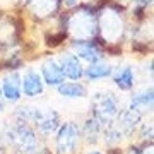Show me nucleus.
<instances>
[{"label":"nucleus","mask_w":154,"mask_h":154,"mask_svg":"<svg viewBox=\"0 0 154 154\" xmlns=\"http://www.w3.org/2000/svg\"><path fill=\"white\" fill-rule=\"evenodd\" d=\"M116 106H118V101L113 94H108V96L96 94V111H98L99 122H106V116L115 115Z\"/></svg>","instance_id":"nucleus-1"},{"label":"nucleus","mask_w":154,"mask_h":154,"mask_svg":"<svg viewBox=\"0 0 154 154\" xmlns=\"http://www.w3.org/2000/svg\"><path fill=\"white\" fill-rule=\"evenodd\" d=\"M77 144V128L72 123H65L58 134V149L60 152H70Z\"/></svg>","instance_id":"nucleus-2"},{"label":"nucleus","mask_w":154,"mask_h":154,"mask_svg":"<svg viewBox=\"0 0 154 154\" xmlns=\"http://www.w3.org/2000/svg\"><path fill=\"white\" fill-rule=\"evenodd\" d=\"M43 75H45V81L50 86H58L60 82H63L65 74H63L62 65L57 60H48L43 65Z\"/></svg>","instance_id":"nucleus-3"},{"label":"nucleus","mask_w":154,"mask_h":154,"mask_svg":"<svg viewBox=\"0 0 154 154\" xmlns=\"http://www.w3.org/2000/svg\"><path fill=\"white\" fill-rule=\"evenodd\" d=\"M22 89H24L26 96H38L43 91V82H41L39 75L34 70L26 72V75L22 79Z\"/></svg>","instance_id":"nucleus-4"},{"label":"nucleus","mask_w":154,"mask_h":154,"mask_svg":"<svg viewBox=\"0 0 154 154\" xmlns=\"http://www.w3.org/2000/svg\"><path fill=\"white\" fill-rule=\"evenodd\" d=\"M14 137H16V142L19 144V149H21L22 152H31L34 149V134L29 130L28 127H17L16 128V134H14Z\"/></svg>","instance_id":"nucleus-5"},{"label":"nucleus","mask_w":154,"mask_h":154,"mask_svg":"<svg viewBox=\"0 0 154 154\" xmlns=\"http://www.w3.org/2000/svg\"><path fill=\"white\" fill-rule=\"evenodd\" d=\"M62 69H63V74L70 79H79L82 75V67H81V62L75 55H67L62 58Z\"/></svg>","instance_id":"nucleus-6"},{"label":"nucleus","mask_w":154,"mask_h":154,"mask_svg":"<svg viewBox=\"0 0 154 154\" xmlns=\"http://www.w3.org/2000/svg\"><path fill=\"white\" fill-rule=\"evenodd\" d=\"M19 74H12L11 77H7L5 82H4V93H5V98L9 101H17L21 98V84H19Z\"/></svg>","instance_id":"nucleus-7"},{"label":"nucleus","mask_w":154,"mask_h":154,"mask_svg":"<svg viewBox=\"0 0 154 154\" xmlns=\"http://www.w3.org/2000/svg\"><path fill=\"white\" fill-rule=\"evenodd\" d=\"M75 46L79 48V57L81 58L91 62V63L99 62L101 55H99V50L94 43H75Z\"/></svg>","instance_id":"nucleus-8"},{"label":"nucleus","mask_w":154,"mask_h":154,"mask_svg":"<svg viewBox=\"0 0 154 154\" xmlns=\"http://www.w3.org/2000/svg\"><path fill=\"white\" fill-rule=\"evenodd\" d=\"M152 105V89L149 91H144V93L137 94L132 98V103H130V110L137 111V113H142L147 106Z\"/></svg>","instance_id":"nucleus-9"},{"label":"nucleus","mask_w":154,"mask_h":154,"mask_svg":"<svg viewBox=\"0 0 154 154\" xmlns=\"http://www.w3.org/2000/svg\"><path fill=\"white\" fill-rule=\"evenodd\" d=\"M58 93L67 98H84L88 91L81 84H60L58 86Z\"/></svg>","instance_id":"nucleus-10"},{"label":"nucleus","mask_w":154,"mask_h":154,"mask_svg":"<svg viewBox=\"0 0 154 154\" xmlns=\"http://www.w3.org/2000/svg\"><path fill=\"white\" fill-rule=\"evenodd\" d=\"M111 67L106 65V63H99V62H96V63H91V67H89L88 70H86V75L89 77V79H103V77H108L111 75Z\"/></svg>","instance_id":"nucleus-11"},{"label":"nucleus","mask_w":154,"mask_h":154,"mask_svg":"<svg viewBox=\"0 0 154 154\" xmlns=\"http://www.w3.org/2000/svg\"><path fill=\"white\" fill-rule=\"evenodd\" d=\"M115 82L120 89H130L134 86V72L130 67L122 69L118 74L115 75Z\"/></svg>","instance_id":"nucleus-12"},{"label":"nucleus","mask_w":154,"mask_h":154,"mask_svg":"<svg viewBox=\"0 0 154 154\" xmlns=\"http://www.w3.org/2000/svg\"><path fill=\"white\" fill-rule=\"evenodd\" d=\"M57 123H58V116H57V113H53V115H48L46 118L43 116V118L38 122V127L43 132H51V130L57 128Z\"/></svg>","instance_id":"nucleus-13"},{"label":"nucleus","mask_w":154,"mask_h":154,"mask_svg":"<svg viewBox=\"0 0 154 154\" xmlns=\"http://www.w3.org/2000/svg\"><path fill=\"white\" fill-rule=\"evenodd\" d=\"M140 120V113H137V111H127L125 115H123V123H125V127H127V130L130 132L134 127L137 125V122Z\"/></svg>","instance_id":"nucleus-14"},{"label":"nucleus","mask_w":154,"mask_h":154,"mask_svg":"<svg viewBox=\"0 0 154 154\" xmlns=\"http://www.w3.org/2000/svg\"><path fill=\"white\" fill-rule=\"evenodd\" d=\"M106 142L108 144H113V142H118V140H120L122 139V134L118 132V130H110V132L106 134Z\"/></svg>","instance_id":"nucleus-15"},{"label":"nucleus","mask_w":154,"mask_h":154,"mask_svg":"<svg viewBox=\"0 0 154 154\" xmlns=\"http://www.w3.org/2000/svg\"><path fill=\"white\" fill-rule=\"evenodd\" d=\"M75 4H77L75 0H67V5H70V7H74Z\"/></svg>","instance_id":"nucleus-16"},{"label":"nucleus","mask_w":154,"mask_h":154,"mask_svg":"<svg viewBox=\"0 0 154 154\" xmlns=\"http://www.w3.org/2000/svg\"><path fill=\"white\" fill-rule=\"evenodd\" d=\"M2 108H4V103H2V101H0V111H2Z\"/></svg>","instance_id":"nucleus-17"},{"label":"nucleus","mask_w":154,"mask_h":154,"mask_svg":"<svg viewBox=\"0 0 154 154\" xmlns=\"http://www.w3.org/2000/svg\"><path fill=\"white\" fill-rule=\"evenodd\" d=\"M26 2H28V4H29V2H31V0H26Z\"/></svg>","instance_id":"nucleus-18"}]
</instances>
